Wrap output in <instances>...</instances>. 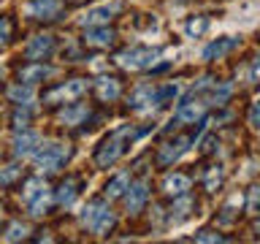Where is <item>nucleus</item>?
<instances>
[{"mask_svg":"<svg viewBox=\"0 0 260 244\" xmlns=\"http://www.w3.org/2000/svg\"><path fill=\"white\" fill-rule=\"evenodd\" d=\"M187 144H190V138H176V141L166 144V146L160 149V158H157V160L162 163V166H171V163L179 160V158L187 152Z\"/></svg>","mask_w":260,"mask_h":244,"instance_id":"obj_11","label":"nucleus"},{"mask_svg":"<svg viewBox=\"0 0 260 244\" xmlns=\"http://www.w3.org/2000/svg\"><path fill=\"white\" fill-rule=\"evenodd\" d=\"M190 209H192V201H190V198L176 201V203H174V209H171V223H182V220H187Z\"/></svg>","mask_w":260,"mask_h":244,"instance_id":"obj_25","label":"nucleus"},{"mask_svg":"<svg viewBox=\"0 0 260 244\" xmlns=\"http://www.w3.org/2000/svg\"><path fill=\"white\" fill-rule=\"evenodd\" d=\"M95 93H98V98H101L103 103H111V101H117V98H119L122 87H119V81H117V79H111V76H103V79H98V84H95Z\"/></svg>","mask_w":260,"mask_h":244,"instance_id":"obj_12","label":"nucleus"},{"mask_svg":"<svg viewBox=\"0 0 260 244\" xmlns=\"http://www.w3.org/2000/svg\"><path fill=\"white\" fill-rule=\"evenodd\" d=\"M36 144H38V136L36 133L16 136L14 138V155H16V158H24V155H30L32 149H36Z\"/></svg>","mask_w":260,"mask_h":244,"instance_id":"obj_19","label":"nucleus"},{"mask_svg":"<svg viewBox=\"0 0 260 244\" xmlns=\"http://www.w3.org/2000/svg\"><path fill=\"white\" fill-rule=\"evenodd\" d=\"M24 236H27V225H22V223H11V225H8V231H6L3 239H6V241H19V239H24Z\"/></svg>","mask_w":260,"mask_h":244,"instance_id":"obj_29","label":"nucleus"},{"mask_svg":"<svg viewBox=\"0 0 260 244\" xmlns=\"http://www.w3.org/2000/svg\"><path fill=\"white\" fill-rule=\"evenodd\" d=\"M117 14H119V3H103V6H95V8H89L87 16L81 19V27H103V24H109Z\"/></svg>","mask_w":260,"mask_h":244,"instance_id":"obj_6","label":"nucleus"},{"mask_svg":"<svg viewBox=\"0 0 260 244\" xmlns=\"http://www.w3.org/2000/svg\"><path fill=\"white\" fill-rule=\"evenodd\" d=\"M24 11L32 19H57L62 14V3L60 0H30L24 6Z\"/></svg>","mask_w":260,"mask_h":244,"instance_id":"obj_7","label":"nucleus"},{"mask_svg":"<svg viewBox=\"0 0 260 244\" xmlns=\"http://www.w3.org/2000/svg\"><path fill=\"white\" fill-rule=\"evenodd\" d=\"M195 241H225L219 233H211V231H203V233H195Z\"/></svg>","mask_w":260,"mask_h":244,"instance_id":"obj_35","label":"nucleus"},{"mask_svg":"<svg viewBox=\"0 0 260 244\" xmlns=\"http://www.w3.org/2000/svg\"><path fill=\"white\" fill-rule=\"evenodd\" d=\"M146 198H149V187H146L144 182H138L133 187H127V195H125V203H127V211H138L146 203Z\"/></svg>","mask_w":260,"mask_h":244,"instance_id":"obj_14","label":"nucleus"},{"mask_svg":"<svg viewBox=\"0 0 260 244\" xmlns=\"http://www.w3.org/2000/svg\"><path fill=\"white\" fill-rule=\"evenodd\" d=\"M127 138H133V133H130V128L125 130H119V133H111L109 138H103L101 146H98V155H95V163H98V168H109L114 166V163L119 160V155L127 149Z\"/></svg>","mask_w":260,"mask_h":244,"instance_id":"obj_1","label":"nucleus"},{"mask_svg":"<svg viewBox=\"0 0 260 244\" xmlns=\"http://www.w3.org/2000/svg\"><path fill=\"white\" fill-rule=\"evenodd\" d=\"M239 44L236 38H231V36H225V38H217V41H211V44L203 49V60H219L222 54H228L231 49Z\"/></svg>","mask_w":260,"mask_h":244,"instance_id":"obj_13","label":"nucleus"},{"mask_svg":"<svg viewBox=\"0 0 260 244\" xmlns=\"http://www.w3.org/2000/svg\"><path fill=\"white\" fill-rule=\"evenodd\" d=\"M249 125L255 128V130H260V101L252 103V111H249Z\"/></svg>","mask_w":260,"mask_h":244,"instance_id":"obj_34","label":"nucleus"},{"mask_svg":"<svg viewBox=\"0 0 260 244\" xmlns=\"http://www.w3.org/2000/svg\"><path fill=\"white\" fill-rule=\"evenodd\" d=\"M114 30H109L103 24V27H89L87 30V36H84V44L89 46V49H109L111 44H114Z\"/></svg>","mask_w":260,"mask_h":244,"instance_id":"obj_9","label":"nucleus"},{"mask_svg":"<svg viewBox=\"0 0 260 244\" xmlns=\"http://www.w3.org/2000/svg\"><path fill=\"white\" fill-rule=\"evenodd\" d=\"M49 203H52V193H49V187L44 193H38L36 198H32L27 206H30V215L32 217H41V215H46V209H49Z\"/></svg>","mask_w":260,"mask_h":244,"instance_id":"obj_21","label":"nucleus"},{"mask_svg":"<svg viewBox=\"0 0 260 244\" xmlns=\"http://www.w3.org/2000/svg\"><path fill=\"white\" fill-rule=\"evenodd\" d=\"M152 103H154V89L152 87H138L136 93L130 95V109H136V111H152Z\"/></svg>","mask_w":260,"mask_h":244,"instance_id":"obj_15","label":"nucleus"},{"mask_svg":"<svg viewBox=\"0 0 260 244\" xmlns=\"http://www.w3.org/2000/svg\"><path fill=\"white\" fill-rule=\"evenodd\" d=\"M46 76H52V68H46V65H41V63H30L19 71V81H27V84H38V81H44Z\"/></svg>","mask_w":260,"mask_h":244,"instance_id":"obj_16","label":"nucleus"},{"mask_svg":"<svg viewBox=\"0 0 260 244\" xmlns=\"http://www.w3.org/2000/svg\"><path fill=\"white\" fill-rule=\"evenodd\" d=\"M76 187H79V179H65V182L57 187V203H60V206H68V203H73V198H76Z\"/></svg>","mask_w":260,"mask_h":244,"instance_id":"obj_18","label":"nucleus"},{"mask_svg":"<svg viewBox=\"0 0 260 244\" xmlns=\"http://www.w3.org/2000/svg\"><path fill=\"white\" fill-rule=\"evenodd\" d=\"M222 185V168L219 166H211L206 171V190L209 193H217V187Z\"/></svg>","mask_w":260,"mask_h":244,"instance_id":"obj_28","label":"nucleus"},{"mask_svg":"<svg viewBox=\"0 0 260 244\" xmlns=\"http://www.w3.org/2000/svg\"><path fill=\"white\" fill-rule=\"evenodd\" d=\"M203 111H206V103H203L201 98H190V101L179 103L176 119H179V122H195V119L203 117Z\"/></svg>","mask_w":260,"mask_h":244,"instance_id":"obj_10","label":"nucleus"},{"mask_svg":"<svg viewBox=\"0 0 260 244\" xmlns=\"http://www.w3.org/2000/svg\"><path fill=\"white\" fill-rule=\"evenodd\" d=\"M206 27H209V19H206V16H192V19H187L184 33H187V38H198V36H203V33H206Z\"/></svg>","mask_w":260,"mask_h":244,"instance_id":"obj_23","label":"nucleus"},{"mask_svg":"<svg viewBox=\"0 0 260 244\" xmlns=\"http://www.w3.org/2000/svg\"><path fill=\"white\" fill-rule=\"evenodd\" d=\"M87 117V109L84 106H71V109H65L62 114H60V119L65 122V125H76V122H81Z\"/></svg>","mask_w":260,"mask_h":244,"instance_id":"obj_26","label":"nucleus"},{"mask_svg":"<svg viewBox=\"0 0 260 244\" xmlns=\"http://www.w3.org/2000/svg\"><path fill=\"white\" fill-rule=\"evenodd\" d=\"M71 158V149L68 144H44L41 149L36 152V168L44 171V174H54V171H60L65 166V160Z\"/></svg>","mask_w":260,"mask_h":244,"instance_id":"obj_2","label":"nucleus"},{"mask_svg":"<svg viewBox=\"0 0 260 244\" xmlns=\"http://www.w3.org/2000/svg\"><path fill=\"white\" fill-rule=\"evenodd\" d=\"M46 190V185L41 182V179H30L27 185H24V190H22V198H24V203H30L32 198H36L38 193H44Z\"/></svg>","mask_w":260,"mask_h":244,"instance_id":"obj_27","label":"nucleus"},{"mask_svg":"<svg viewBox=\"0 0 260 244\" xmlns=\"http://www.w3.org/2000/svg\"><path fill=\"white\" fill-rule=\"evenodd\" d=\"M125 190H127V174H117L109 185H106V198H109V201L111 198H119Z\"/></svg>","mask_w":260,"mask_h":244,"instance_id":"obj_22","label":"nucleus"},{"mask_svg":"<svg viewBox=\"0 0 260 244\" xmlns=\"http://www.w3.org/2000/svg\"><path fill=\"white\" fill-rule=\"evenodd\" d=\"M247 209H249V215H257V211H260V185L249 190V203H247Z\"/></svg>","mask_w":260,"mask_h":244,"instance_id":"obj_31","label":"nucleus"},{"mask_svg":"<svg viewBox=\"0 0 260 244\" xmlns=\"http://www.w3.org/2000/svg\"><path fill=\"white\" fill-rule=\"evenodd\" d=\"M176 95H179V84H166L162 89H154V103H157V106H168Z\"/></svg>","mask_w":260,"mask_h":244,"instance_id":"obj_24","label":"nucleus"},{"mask_svg":"<svg viewBox=\"0 0 260 244\" xmlns=\"http://www.w3.org/2000/svg\"><path fill=\"white\" fill-rule=\"evenodd\" d=\"M14 128L16 130H24L27 128V122H30V109H27V103H24V109H16V114H14Z\"/></svg>","mask_w":260,"mask_h":244,"instance_id":"obj_30","label":"nucleus"},{"mask_svg":"<svg viewBox=\"0 0 260 244\" xmlns=\"http://www.w3.org/2000/svg\"><path fill=\"white\" fill-rule=\"evenodd\" d=\"M160 52L157 49H125L114 57V63L125 71H144V68H152L157 63Z\"/></svg>","mask_w":260,"mask_h":244,"instance_id":"obj_3","label":"nucleus"},{"mask_svg":"<svg viewBox=\"0 0 260 244\" xmlns=\"http://www.w3.org/2000/svg\"><path fill=\"white\" fill-rule=\"evenodd\" d=\"M81 223H84L92 233H109L111 231V225H114V215H111V209H106L101 201H95V203H89V206L81 211Z\"/></svg>","mask_w":260,"mask_h":244,"instance_id":"obj_4","label":"nucleus"},{"mask_svg":"<svg viewBox=\"0 0 260 244\" xmlns=\"http://www.w3.org/2000/svg\"><path fill=\"white\" fill-rule=\"evenodd\" d=\"M8 38H11V22L8 16H0V46L8 44Z\"/></svg>","mask_w":260,"mask_h":244,"instance_id":"obj_32","label":"nucleus"},{"mask_svg":"<svg viewBox=\"0 0 260 244\" xmlns=\"http://www.w3.org/2000/svg\"><path fill=\"white\" fill-rule=\"evenodd\" d=\"M16 176H19V168H16V166H8L3 174H0V185H11Z\"/></svg>","mask_w":260,"mask_h":244,"instance_id":"obj_33","label":"nucleus"},{"mask_svg":"<svg viewBox=\"0 0 260 244\" xmlns=\"http://www.w3.org/2000/svg\"><path fill=\"white\" fill-rule=\"evenodd\" d=\"M32 95L36 93H32V84H27V81H19V84H14L11 89H8V98H11L14 103H22V106L30 103Z\"/></svg>","mask_w":260,"mask_h":244,"instance_id":"obj_20","label":"nucleus"},{"mask_svg":"<svg viewBox=\"0 0 260 244\" xmlns=\"http://www.w3.org/2000/svg\"><path fill=\"white\" fill-rule=\"evenodd\" d=\"M87 93V81L84 79H71V81H65V84L60 87H54V89H49V93L44 95V101L46 103H71V101H76V98H81Z\"/></svg>","mask_w":260,"mask_h":244,"instance_id":"obj_5","label":"nucleus"},{"mask_svg":"<svg viewBox=\"0 0 260 244\" xmlns=\"http://www.w3.org/2000/svg\"><path fill=\"white\" fill-rule=\"evenodd\" d=\"M249 76H252V81H257V84H260V57H257V60H255V65H252Z\"/></svg>","mask_w":260,"mask_h":244,"instance_id":"obj_36","label":"nucleus"},{"mask_svg":"<svg viewBox=\"0 0 260 244\" xmlns=\"http://www.w3.org/2000/svg\"><path fill=\"white\" fill-rule=\"evenodd\" d=\"M52 49H54V36H36L24 46V57L36 63V60H44L46 54H52Z\"/></svg>","mask_w":260,"mask_h":244,"instance_id":"obj_8","label":"nucleus"},{"mask_svg":"<svg viewBox=\"0 0 260 244\" xmlns=\"http://www.w3.org/2000/svg\"><path fill=\"white\" fill-rule=\"evenodd\" d=\"M162 190H166L168 195H184L187 190H190V179H187L184 174H168L166 182H162Z\"/></svg>","mask_w":260,"mask_h":244,"instance_id":"obj_17","label":"nucleus"}]
</instances>
